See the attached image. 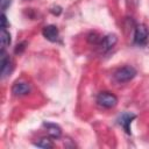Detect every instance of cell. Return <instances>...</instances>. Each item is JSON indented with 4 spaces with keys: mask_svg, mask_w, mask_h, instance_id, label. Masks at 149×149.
Wrapping results in <instances>:
<instances>
[{
    "mask_svg": "<svg viewBox=\"0 0 149 149\" xmlns=\"http://www.w3.org/2000/svg\"><path fill=\"white\" fill-rule=\"evenodd\" d=\"M135 76H136V70L130 65L122 66L114 72V78L119 83H127L132 80Z\"/></svg>",
    "mask_w": 149,
    "mask_h": 149,
    "instance_id": "6da1fadb",
    "label": "cell"
},
{
    "mask_svg": "<svg viewBox=\"0 0 149 149\" xmlns=\"http://www.w3.org/2000/svg\"><path fill=\"white\" fill-rule=\"evenodd\" d=\"M97 102L104 108H113L118 104V98L111 92H100L97 97Z\"/></svg>",
    "mask_w": 149,
    "mask_h": 149,
    "instance_id": "7a4b0ae2",
    "label": "cell"
},
{
    "mask_svg": "<svg viewBox=\"0 0 149 149\" xmlns=\"http://www.w3.org/2000/svg\"><path fill=\"white\" fill-rule=\"evenodd\" d=\"M149 38V29L146 24H137L134 34V42L139 45H144Z\"/></svg>",
    "mask_w": 149,
    "mask_h": 149,
    "instance_id": "3957f363",
    "label": "cell"
},
{
    "mask_svg": "<svg viewBox=\"0 0 149 149\" xmlns=\"http://www.w3.org/2000/svg\"><path fill=\"white\" fill-rule=\"evenodd\" d=\"M116 42H118L116 35H114V34H108V35H106V36H104V37L101 38V41H100V43L98 44V47L100 48V50H101L102 52H107L108 50H111V49L116 44Z\"/></svg>",
    "mask_w": 149,
    "mask_h": 149,
    "instance_id": "277c9868",
    "label": "cell"
},
{
    "mask_svg": "<svg viewBox=\"0 0 149 149\" xmlns=\"http://www.w3.org/2000/svg\"><path fill=\"white\" fill-rule=\"evenodd\" d=\"M42 34L43 36L50 41V42H57L58 38H59V31H58V28L54 24H49V26H45L42 30Z\"/></svg>",
    "mask_w": 149,
    "mask_h": 149,
    "instance_id": "5b68a950",
    "label": "cell"
},
{
    "mask_svg": "<svg viewBox=\"0 0 149 149\" xmlns=\"http://www.w3.org/2000/svg\"><path fill=\"white\" fill-rule=\"evenodd\" d=\"M1 61H0V64H1V77L5 78L7 74H9L12 72V69H13V65H12V61L10 58L6 55L5 50H1V56H0Z\"/></svg>",
    "mask_w": 149,
    "mask_h": 149,
    "instance_id": "8992f818",
    "label": "cell"
},
{
    "mask_svg": "<svg viewBox=\"0 0 149 149\" xmlns=\"http://www.w3.org/2000/svg\"><path fill=\"white\" fill-rule=\"evenodd\" d=\"M30 92V86L28 83L24 81H16L13 86H12V93L15 97H22L26 95Z\"/></svg>",
    "mask_w": 149,
    "mask_h": 149,
    "instance_id": "52a82bcc",
    "label": "cell"
},
{
    "mask_svg": "<svg viewBox=\"0 0 149 149\" xmlns=\"http://www.w3.org/2000/svg\"><path fill=\"white\" fill-rule=\"evenodd\" d=\"M135 118H136L135 114L128 113V112L123 113V114L119 118V123L123 127V129L126 130L127 134H130V123H132V121H133Z\"/></svg>",
    "mask_w": 149,
    "mask_h": 149,
    "instance_id": "ba28073f",
    "label": "cell"
},
{
    "mask_svg": "<svg viewBox=\"0 0 149 149\" xmlns=\"http://www.w3.org/2000/svg\"><path fill=\"white\" fill-rule=\"evenodd\" d=\"M43 126L47 128L48 134H49L50 137H52V139H58V137L62 135V129H61V127H59L58 125L52 123V122H44Z\"/></svg>",
    "mask_w": 149,
    "mask_h": 149,
    "instance_id": "9c48e42d",
    "label": "cell"
},
{
    "mask_svg": "<svg viewBox=\"0 0 149 149\" xmlns=\"http://www.w3.org/2000/svg\"><path fill=\"white\" fill-rule=\"evenodd\" d=\"M0 41H1V50H5V48L10 44V34L9 31H7L6 28H1Z\"/></svg>",
    "mask_w": 149,
    "mask_h": 149,
    "instance_id": "30bf717a",
    "label": "cell"
},
{
    "mask_svg": "<svg viewBox=\"0 0 149 149\" xmlns=\"http://www.w3.org/2000/svg\"><path fill=\"white\" fill-rule=\"evenodd\" d=\"M35 146L41 147V148H52L54 143H52V141L49 137H42L37 142H35Z\"/></svg>",
    "mask_w": 149,
    "mask_h": 149,
    "instance_id": "8fae6325",
    "label": "cell"
},
{
    "mask_svg": "<svg viewBox=\"0 0 149 149\" xmlns=\"http://www.w3.org/2000/svg\"><path fill=\"white\" fill-rule=\"evenodd\" d=\"M1 1V9L2 12H5L7 9V7L10 5V0H0Z\"/></svg>",
    "mask_w": 149,
    "mask_h": 149,
    "instance_id": "7c38bea8",
    "label": "cell"
},
{
    "mask_svg": "<svg viewBox=\"0 0 149 149\" xmlns=\"http://www.w3.org/2000/svg\"><path fill=\"white\" fill-rule=\"evenodd\" d=\"M6 26H7V17H6V15L2 13V14H1V28H6Z\"/></svg>",
    "mask_w": 149,
    "mask_h": 149,
    "instance_id": "4fadbf2b",
    "label": "cell"
},
{
    "mask_svg": "<svg viewBox=\"0 0 149 149\" xmlns=\"http://www.w3.org/2000/svg\"><path fill=\"white\" fill-rule=\"evenodd\" d=\"M23 45H24V43L17 44V45H16V49H15V52H16V54H20V52H21V51L24 49V47H23Z\"/></svg>",
    "mask_w": 149,
    "mask_h": 149,
    "instance_id": "5bb4252c",
    "label": "cell"
}]
</instances>
